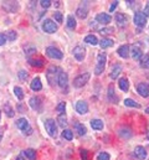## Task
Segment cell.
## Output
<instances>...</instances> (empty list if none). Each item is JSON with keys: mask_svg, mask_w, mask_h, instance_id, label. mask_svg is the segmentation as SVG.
Segmentation results:
<instances>
[{"mask_svg": "<svg viewBox=\"0 0 149 160\" xmlns=\"http://www.w3.org/2000/svg\"><path fill=\"white\" fill-rule=\"evenodd\" d=\"M30 88H31L33 91H40V89L42 88V84H41V80H40L39 77L34 78V80H33V82L30 83Z\"/></svg>", "mask_w": 149, "mask_h": 160, "instance_id": "cell-24", "label": "cell"}, {"mask_svg": "<svg viewBox=\"0 0 149 160\" xmlns=\"http://www.w3.org/2000/svg\"><path fill=\"white\" fill-rule=\"evenodd\" d=\"M4 8L5 10H8L9 13H15L19 9V5L16 2H5L4 3Z\"/></svg>", "mask_w": 149, "mask_h": 160, "instance_id": "cell-19", "label": "cell"}, {"mask_svg": "<svg viewBox=\"0 0 149 160\" xmlns=\"http://www.w3.org/2000/svg\"><path fill=\"white\" fill-rule=\"evenodd\" d=\"M133 20H134V24H135L137 26H139V27H143V26H145V24H147V16H145L144 13H142V11H137V13L134 14Z\"/></svg>", "mask_w": 149, "mask_h": 160, "instance_id": "cell-8", "label": "cell"}, {"mask_svg": "<svg viewBox=\"0 0 149 160\" xmlns=\"http://www.w3.org/2000/svg\"><path fill=\"white\" fill-rule=\"evenodd\" d=\"M65 109H66V103H65V102L58 103V104H57V107H56V111H57L60 114H64Z\"/></svg>", "mask_w": 149, "mask_h": 160, "instance_id": "cell-40", "label": "cell"}, {"mask_svg": "<svg viewBox=\"0 0 149 160\" xmlns=\"http://www.w3.org/2000/svg\"><path fill=\"white\" fill-rule=\"evenodd\" d=\"M134 155H135L138 159L144 160V159L147 158V150H145L143 146L138 145V146H135V148H134Z\"/></svg>", "mask_w": 149, "mask_h": 160, "instance_id": "cell-16", "label": "cell"}, {"mask_svg": "<svg viewBox=\"0 0 149 160\" xmlns=\"http://www.w3.org/2000/svg\"><path fill=\"white\" fill-rule=\"evenodd\" d=\"M53 18H55V20L57 22H62V14L61 13H58V11L53 13Z\"/></svg>", "mask_w": 149, "mask_h": 160, "instance_id": "cell-47", "label": "cell"}, {"mask_svg": "<svg viewBox=\"0 0 149 160\" xmlns=\"http://www.w3.org/2000/svg\"><path fill=\"white\" fill-rule=\"evenodd\" d=\"M76 111L80 113V114H86L88 112V104L87 102L84 101H78L76 103Z\"/></svg>", "mask_w": 149, "mask_h": 160, "instance_id": "cell-14", "label": "cell"}, {"mask_svg": "<svg viewBox=\"0 0 149 160\" xmlns=\"http://www.w3.org/2000/svg\"><path fill=\"white\" fill-rule=\"evenodd\" d=\"M124 104H126L127 107H133V108H139V107H140L135 101H133V100H131V98L124 100Z\"/></svg>", "mask_w": 149, "mask_h": 160, "instance_id": "cell-35", "label": "cell"}, {"mask_svg": "<svg viewBox=\"0 0 149 160\" xmlns=\"http://www.w3.org/2000/svg\"><path fill=\"white\" fill-rule=\"evenodd\" d=\"M58 71H60V68L56 67V66H50V67H49V70H47V72H46V78H47V81L50 82L51 86H53V84L57 82Z\"/></svg>", "mask_w": 149, "mask_h": 160, "instance_id": "cell-2", "label": "cell"}, {"mask_svg": "<svg viewBox=\"0 0 149 160\" xmlns=\"http://www.w3.org/2000/svg\"><path fill=\"white\" fill-rule=\"evenodd\" d=\"M16 127L19 128L20 131H22V132H25V131H27L29 129V122H27V119H25V118H20V119H18V122H16Z\"/></svg>", "mask_w": 149, "mask_h": 160, "instance_id": "cell-18", "label": "cell"}, {"mask_svg": "<svg viewBox=\"0 0 149 160\" xmlns=\"http://www.w3.org/2000/svg\"><path fill=\"white\" fill-rule=\"evenodd\" d=\"M137 92L142 96V97H149V84L148 83H139L137 86Z\"/></svg>", "mask_w": 149, "mask_h": 160, "instance_id": "cell-12", "label": "cell"}, {"mask_svg": "<svg viewBox=\"0 0 149 160\" xmlns=\"http://www.w3.org/2000/svg\"><path fill=\"white\" fill-rule=\"evenodd\" d=\"M24 154L29 160H35L36 159V151L34 149H26V150H24Z\"/></svg>", "mask_w": 149, "mask_h": 160, "instance_id": "cell-30", "label": "cell"}, {"mask_svg": "<svg viewBox=\"0 0 149 160\" xmlns=\"http://www.w3.org/2000/svg\"><path fill=\"white\" fill-rule=\"evenodd\" d=\"M84 42H87V44H89V45H98V44H100L98 39H97L95 35H88V36H86V37H84Z\"/></svg>", "mask_w": 149, "mask_h": 160, "instance_id": "cell-28", "label": "cell"}, {"mask_svg": "<svg viewBox=\"0 0 149 160\" xmlns=\"http://www.w3.org/2000/svg\"><path fill=\"white\" fill-rule=\"evenodd\" d=\"M51 3H52V2H50V0H41V2H40V5H41L44 9H47V8L51 6Z\"/></svg>", "mask_w": 149, "mask_h": 160, "instance_id": "cell-46", "label": "cell"}, {"mask_svg": "<svg viewBox=\"0 0 149 160\" xmlns=\"http://www.w3.org/2000/svg\"><path fill=\"white\" fill-rule=\"evenodd\" d=\"M75 128H76V132H77L78 135H84L86 132H87L86 127L83 124H81V123H75Z\"/></svg>", "mask_w": 149, "mask_h": 160, "instance_id": "cell-31", "label": "cell"}, {"mask_svg": "<svg viewBox=\"0 0 149 160\" xmlns=\"http://www.w3.org/2000/svg\"><path fill=\"white\" fill-rule=\"evenodd\" d=\"M114 92H116V91H114V87H113V84H111V86L108 87V100H109L112 103H117V102H118V97L116 96Z\"/></svg>", "mask_w": 149, "mask_h": 160, "instance_id": "cell-22", "label": "cell"}, {"mask_svg": "<svg viewBox=\"0 0 149 160\" xmlns=\"http://www.w3.org/2000/svg\"><path fill=\"white\" fill-rule=\"evenodd\" d=\"M112 45H113V40H112V39H107V37H104V39H102V40L100 41V46H101L102 49L111 47Z\"/></svg>", "mask_w": 149, "mask_h": 160, "instance_id": "cell-32", "label": "cell"}, {"mask_svg": "<svg viewBox=\"0 0 149 160\" xmlns=\"http://www.w3.org/2000/svg\"><path fill=\"white\" fill-rule=\"evenodd\" d=\"M5 42H6V36H5V35H3V34H0V46L4 45Z\"/></svg>", "mask_w": 149, "mask_h": 160, "instance_id": "cell-48", "label": "cell"}, {"mask_svg": "<svg viewBox=\"0 0 149 160\" xmlns=\"http://www.w3.org/2000/svg\"><path fill=\"white\" fill-rule=\"evenodd\" d=\"M35 52H36V49L33 47V46H27V47L25 49V53H26V56H30L31 53H35Z\"/></svg>", "mask_w": 149, "mask_h": 160, "instance_id": "cell-45", "label": "cell"}, {"mask_svg": "<svg viewBox=\"0 0 149 160\" xmlns=\"http://www.w3.org/2000/svg\"><path fill=\"white\" fill-rule=\"evenodd\" d=\"M111 15L106 14V13H101L96 16V21L100 22V24H103V25H107L108 22H111Z\"/></svg>", "mask_w": 149, "mask_h": 160, "instance_id": "cell-13", "label": "cell"}, {"mask_svg": "<svg viewBox=\"0 0 149 160\" xmlns=\"http://www.w3.org/2000/svg\"><path fill=\"white\" fill-rule=\"evenodd\" d=\"M62 137H64L66 140H72V138H73V133H72L71 131H69V129H65V131L62 132Z\"/></svg>", "mask_w": 149, "mask_h": 160, "instance_id": "cell-39", "label": "cell"}, {"mask_svg": "<svg viewBox=\"0 0 149 160\" xmlns=\"http://www.w3.org/2000/svg\"><path fill=\"white\" fill-rule=\"evenodd\" d=\"M45 129L49 133L50 137H56L57 135V125L53 119H47L45 122Z\"/></svg>", "mask_w": 149, "mask_h": 160, "instance_id": "cell-3", "label": "cell"}, {"mask_svg": "<svg viewBox=\"0 0 149 160\" xmlns=\"http://www.w3.org/2000/svg\"><path fill=\"white\" fill-rule=\"evenodd\" d=\"M4 109H5V113H6V115H8V117H10V118H11V117H14L15 112H14V109H13V108H11L8 103L4 106Z\"/></svg>", "mask_w": 149, "mask_h": 160, "instance_id": "cell-38", "label": "cell"}, {"mask_svg": "<svg viewBox=\"0 0 149 160\" xmlns=\"http://www.w3.org/2000/svg\"><path fill=\"white\" fill-rule=\"evenodd\" d=\"M14 94L18 97V100H22L24 98V93H22V89L20 87H14Z\"/></svg>", "mask_w": 149, "mask_h": 160, "instance_id": "cell-37", "label": "cell"}, {"mask_svg": "<svg viewBox=\"0 0 149 160\" xmlns=\"http://www.w3.org/2000/svg\"><path fill=\"white\" fill-rule=\"evenodd\" d=\"M144 13H145V14H144L145 16H147V15L149 14V2L147 3V6H145V10H144Z\"/></svg>", "mask_w": 149, "mask_h": 160, "instance_id": "cell-50", "label": "cell"}, {"mask_svg": "<svg viewBox=\"0 0 149 160\" xmlns=\"http://www.w3.org/2000/svg\"><path fill=\"white\" fill-rule=\"evenodd\" d=\"M42 30L47 34H53L57 31V25L51 20V19H46L42 22Z\"/></svg>", "mask_w": 149, "mask_h": 160, "instance_id": "cell-6", "label": "cell"}, {"mask_svg": "<svg viewBox=\"0 0 149 160\" xmlns=\"http://www.w3.org/2000/svg\"><path fill=\"white\" fill-rule=\"evenodd\" d=\"M113 31H114V30H113L112 27H104V29H101V30H100V33H101L102 35H107V34H112Z\"/></svg>", "mask_w": 149, "mask_h": 160, "instance_id": "cell-44", "label": "cell"}, {"mask_svg": "<svg viewBox=\"0 0 149 160\" xmlns=\"http://www.w3.org/2000/svg\"><path fill=\"white\" fill-rule=\"evenodd\" d=\"M57 83H58L60 87L64 88V89H66V88H67V84H69V76H67V73H66L65 71H62L61 68H60V71H58Z\"/></svg>", "mask_w": 149, "mask_h": 160, "instance_id": "cell-7", "label": "cell"}, {"mask_svg": "<svg viewBox=\"0 0 149 160\" xmlns=\"http://www.w3.org/2000/svg\"><path fill=\"white\" fill-rule=\"evenodd\" d=\"M27 77H29V73H27L25 70H21V71L19 72V78H20L21 81H26Z\"/></svg>", "mask_w": 149, "mask_h": 160, "instance_id": "cell-42", "label": "cell"}, {"mask_svg": "<svg viewBox=\"0 0 149 160\" xmlns=\"http://www.w3.org/2000/svg\"><path fill=\"white\" fill-rule=\"evenodd\" d=\"M73 56H75V58L77 61H82L84 58V56H86V49L83 46H81V45L76 46L73 49Z\"/></svg>", "mask_w": 149, "mask_h": 160, "instance_id": "cell-10", "label": "cell"}, {"mask_svg": "<svg viewBox=\"0 0 149 160\" xmlns=\"http://www.w3.org/2000/svg\"><path fill=\"white\" fill-rule=\"evenodd\" d=\"M119 135H121V138L128 139V138H131L133 135V133H132V131L129 129V128L124 127V128H121V129H119Z\"/></svg>", "mask_w": 149, "mask_h": 160, "instance_id": "cell-23", "label": "cell"}, {"mask_svg": "<svg viewBox=\"0 0 149 160\" xmlns=\"http://www.w3.org/2000/svg\"><path fill=\"white\" fill-rule=\"evenodd\" d=\"M3 138V128H0V140Z\"/></svg>", "mask_w": 149, "mask_h": 160, "instance_id": "cell-52", "label": "cell"}, {"mask_svg": "<svg viewBox=\"0 0 149 160\" xmlns=\"http://www.w3.org/2000/svg\"><path fill=\"white\" fill-rule=\"evenodd\" d=\"M24 133H25L26 135H30V134H31V133H33V129H31V128H29V129H27V131H25Z\"/></svg>", "mask_w": 149, "mask_h": 160, "instance_id": "cell-51", "label": "cell"}, {"mask_svg": "<svg viewBox=\"0 0 149 160\" xmlns=\"http://www.w3.org/2000/svg\"><path fill=\"white\" fill-rule=\"evenodd\" d=\"M89 76H91V75H89L88 72H86V73H82V75L77 76V77L73 80V87H76V88H81V87H83V86L88 82Z\"/></svg>", "mask_w": 149, "mask_h": 160, "instance_id": "cell-4", "label": "cell"}, {"mask_svg": "<svg viewBox=\"0 0 149 160\" xmlns=\"http://www.w3.org/2000/svg\"><path fill=\"white\" fill-rule=\"evenodd\" d=\"M76 15L80 18V19H86L87 15H88V5H87V2H82L81 5L78 6L77 11H76Z\"/></svg>", "mask_w": 149, "mask_h": 160, "instance_id": "cell-9", "label": "cell"}, {"mask_svg": "<svg viewBox=\"0 0 149 160\" xmlns=\"http://www.w3.org/2000/svg\"><path fill=\"white\" fill-rule=\"evenodd\" d=\"M91 127L96 131H101V129H103V122L101 119H92L91 120Z\"/></svg>", "mask_w": 149, "mask_h": 160, "instance_id": "cell-26", "label": "cell"}, {"mask_svg": "<svg viewBox=\"0 0 149 160\" xmlns=\"http://www.w3.org/2000/svg\"><path fill=\"white\" fill-rule=\"evenodd\" d=\"M118 3H119V2H113V3H112V5L109 6V11H111V13H112L117 6H118Z\"/></svg>", "mask_w": 149, "mask_h": 160, "instance_id": "cell-49", "label": "cell"}, {"mask_svg": "<svg viewBox=\"0 0 149 160\" xmlns=\"http://www.w3.org/2000/svg\"><path fill=\"white\" fill-rule=\"evenodd\" d=\"M122 72V66L121 65H114L113 67H112V71H111V73H109V77L112 78V80H116L118 76H119V73Z\"/></svg>", "mask_w": 149, "mask_h": 160, "instance_id": "cell-21", "label": "cell"}, {"mask_svg": "<svg viewBox=\"0 0 149 160\" xmlns=\"http://www.w3.org/2000/svg\"><path fill=\"white\" fill-rule=\"evenodd\" d=\"M106 62H107V56L104 52H100L97 55V63H96V67H95V73L96 75H101L104 68H106Z\"/></svg>", "mask_w": 149, "mask_h": 160, "instance_id": "cell-1", "label": "cell"}, {"mask_svg": "<svg viewBox=\"0 0 149 160\" xmlns=\"http://www.w3.org/2000/svg\"><path fill=\"white\" fill-rule=\"evenodd\" d=\"M117 52H118V55L121 56L122 58H127L129 56V46L128 45H122L121 47L117 50Z\"/></svg>", "mask_w": 149, "mask_h": 160, "instance_id": "cell-20", "label": "cell"}, {"mask_svg": "<svg viewBox=\"0 0 149 160\" xmlns=\"http://www.w3.org/2000/svg\"><path fill=\"white\" fill-rule=\"evenodd\" d=\"M46 55L51 58H55V60H61L64 57V53L61 52V50L55 47V46H49L46 49Z\"/></svg>", "mask_w": 149, "mask_h": 160, "instance_id": "cell-5", "label": "cell"}, {"mask_svg": "<svg viewBox=\"0 0 149 160\" xmlns=\"http://www.w3.org/2000/svg\"><path fill=\"white\" fill-rule=\"evenodd\" d=\"M131 55H132V57L134 60H140L142 56H143V51L138 45H133V47L131 50Z\"/></svg>", "mask_w": 149, "mask_h": 160, "instance_id": "cell-15", "label": "cell"}, {"mask_svg": "<svg viewBox=\"0 0 149 160\" xmlns=\"http://www.w3.org/2000/svg\"><path fill=\"white\" fill-rule=\"evenodd\" d=\"M140 67L149 68V53L142 56V58H140Z\"/></svg>", "mask_w": 149, "mask_h": 160, "instance_id": "cell-33", "label": "cell"}, {"mask_svg": "<svg viewBox=\"0 0 149 160\" xmlns=\"http://www.w3.org/2000/svg\"><path fill=\"white\" fill-rule=\"evenodd\" d=\"M109 154L108 153H104V151H102V153H100L98 154V156H97V160H109Z\"/></svg>", "mask_w": 149, "mask_h": 160, "instance_id": "cell-41", "label": "cell"}, {"mask_svg": "<svg viewBox=\"0 0 149 160\" xmlns=\"http://www.w3.org/2000/svg\"><path fill=\"white\" fill-rule=\"evenodd\" d=\"M66 25H67V27L71 29V30H73V29L76 27V20H75V16H73V15H69V16H67V22H66Z\"/></svg>", "mask_w": 149, "mask_h": 160, "instance_id": "cell-34", "label": "cell"}, {"mask_svg": "<svg viewBox=\"0 0 149 160\" xmlns=\"http://www.w3.org/2000/svg\"><path fill=\"white\" fill-rule=\"evenodd\" d=\"M118 86L123 92H127L129 89V81H128V78H126V77L121 78V80H119V82H118Z\"/></svg>", "mask_w": 149, "mask_h": 160, "instance_id": "cell-25", "label": "cell"}, {"mask_svg": "<svg viewBox=\"0 0 149 160\" xmlns=\"http://www.w3.org/2000/svg\"><path fill=\"white\" fill-rule=\"evenodd\" d=\"M57 122H58V125L61 127V128H65L66 125H67V117H66V114L64 113V114H60L58 117H57Z\"/></svg>", "mask_w": 149, "mask_h": 160, "instance_id": "cell-29", "label": "cell"}, {"mask_svg": "<svg viewBox=\"0 0 149 160\" xmlns=\"http://www.w3.org/2000/svg\"><path fill=\"white\" fill-rule=\"evenodd\" d=\"M145 112H147V113L149 114V108H147V109H145Z\"/></svg>", "mask_w": 149, "mask_h": 160, "instance_id": "cell-54", "label": "cell"}, {"mask_svg": "<svg viewBox=\"0 0 149 160\" xmlns=\"http://www.w3.org/2000/svg\"><path fill=\"white\" fill-rule=\"evenodd\" d=\"M29 104L34 111H39L40 112L41 108H42V102H41L40 97H31V98H30V101H29Z\"/></svg>", "mask_w": 149, "mask_h": 160, "instance_id": "cell-11", "label": "cell"}, {"mask_svg": "<svg viewBox=\"0 0 149 160\" xmlns=\"http://www.w3.org/2000/svg\"><path fill=\"white\" fill-rule=\"evenodd\" d=\"M127 21H128V18L124 15V14H121V13H118L116 14V22L118 26H126L127 25Z\"/></svg>", "mask_w": 149, "mask_h": 160, "instance_id": "cell-17", "label": "cell"}, {"mask_svg": "<svg viewBox=\"0 0 149 160\" xmlns=\"http://www.w3.org/2000/svg\"><path fill=\"white\" fill-rule=\"evenodd\" d=\"M15 160H24V159H22V156H16Z\"/></svg>", "mask_w": 149, "mask_h": 160, "instance_id": "cell-53", "label": "cell"}, {"mask_svg": "<svg viewBox=\"0 0 149 160\" xmlns=\"http://www.w3.org/2000/svg\"><path fill=\"white\" fill-rule=\"evenodd\" d=\"M16 37H18V34L15 33V31L10 30V31H8V33H6V40H9V41H15Z\"/></svg>", "mask_w": 149, "mask_h": 160, "instance_id": "cell-36", "label": "cell"}, {"mask_svg": "<svg viewBox=\"0 0 149 160\" xmlns=\"http://www.w3.org/2000/svg\"><path fill=\"white\" fill-rule=\"evenodd\" d=\"M81 159L82 160H89V155H88V151L86 149H81Z\"/></svg>", "mask_w": 149, "mask_h": 160, "instance_id": "cell-43", "label": "cell"}, {"mask_svg": "<svg viewBox=\"0 0 149 160\" xmlns=\"http://www.w3.org/2000/svg\"><path fill=\"white\" fill-rule=\"evenodd\" d=\"M0 118H2V112H0Z\"/></svg>", "mask_w": 149, "mask_h": 160, "instance_id": "cell-55", "label": "cell"}, {"mask_svg": "<svg viewBox=\"0 0 149 160\" xmlns=\"http://www.w3.org/2000/svg\"><path fill=\"white\" fill-rule=\"evenodd\" d=\"M30 61V65L34 66V67H42L44 66V60L42 58H29Z\"/></svg>", "mask_w": 149, "mask_h": 160, "instance_id": "cell-27", "label": "cell"}]
</instances>
